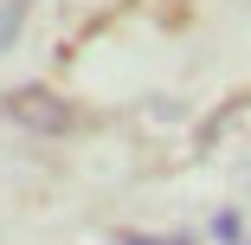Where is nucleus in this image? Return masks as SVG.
<instances>
[{
    "label": "nucleus",
    "mask_w": 251,
    "mask_h": 245,
    "mask_svg": "<svg viewBox=\"0 0 251 245\" xmlns=\"http://www.w3.org/2000/svg\"><path fill=\"white\" fill-rule=\"evenodd\" d=\"M200 155L232 168L238 181H251V97H232L200 123Z\"/></svg>",
    "instance_id": "obj_1"
},
{
    "label": "nucleus",
    "mask_w": 251,
    "mask_h": 245,
    "mask_svg": "<svg viewBox=\"0 0 251 245\" xmlns=\"http://www.w3.org/2000/svg\"><path fill=\"white\" fill-rule=\"evenodd\" d=\"M7 116H13V123H26V129H45V136L71 129V110L58 104L52 90H13V97H7Z\"/></svg>",
    "instance_id": "obj_2"
},
{
    "label": "nucleus",
    "mask_w": 251,
    "mask_h": 245,
    "mask_svg": "<svg viewBox=\"0 0 251 245\" xmlns=\"http://www.w3.org/2000/svg\"><path fill=\"white\" fill-rule=\"evenodd\" d=\"M26 7H32V0H0V52H13V39L26 26Z\"/></svg>",
    "instance_id": "obj_3"
},
{
    "label": "nucleus",
    "mask_w": 251,
    "mask_h": 245,
    "mask_svg": "<svg viewBox=\"0 0 251 245\" xmlns=\"http://www.w3.org/2000/svg\"><path fill=\"white\" fill-rule=\"evenodd\" d=\"M123 245H187V239H155V232H129Z\"/></svg>",
    "instance_id": "obj_4"
}]
</instances>
